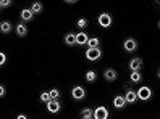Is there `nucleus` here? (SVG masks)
I'll use <instances>...</instances> for the list:
<instances>
[{"mask_svg":"<svg viewBox=\"0 0 160 119\" xmlns=\"http://www.w3.org/2000/svg\"><path fill=\"white\" fill-rule=\"evenodd\" d=\"M138 98L139 100H142V102H149L150 98H152V89H149V87H141V89H138Z\"/></svg>","mask_w":160,"mask_h":119,"instance_id":"nucleus-1","label":"nucleus"},{"mask_svg":"<svg viewBox=\"0 0 160 119\" xmlns=\"http://www.w3.org/2000/svg\"><path fill=\"white\" fill-rule=\"evenodd\" d=\"M71 97L74 98V100H84L86 98V89L84 87H81V85H74L73 89H71Z\"/></svg>","mask_w":160,"mask_h":119,"instance_id":"nucleus-2","label":"nucleus"},{"mask_svg":"<svg viewBox=\"0 0 160 119\" xmlns=\"http://www.w3.org/2000/svg\"><path fill=\"white\" fill-rule=\"evenodd\" d=\"M86 58L89 61H97L102 58V50L100 48H88L86 50Z\"/></svg>","mask_w":160,"mask_h":119,"instance_id":"nucleus-3","label":"nucleus"},{"mask_svg":"<svg viewBox=\"0 0 160 119\" xmlns=\"http://www.w3.org/2000/svg\"><path fill=\"white\" fill-rule=\"evenodd\" d=\"M94 119H108V109L105 106H97L94 109Z\"/></svg>","mask_w":160,"mask_h":119,"instance_id":"nucleus-4","label":"nucleus"},{"mask_svg":"<svg viewBox=\"0 0 160 119\" xmlns=\"http://www.w3.org/2000/svg\"><path fill=\"white\" fill-rule=\"evenodd\" d=\"M60 109H62V103L58 100H50V102L47 103V111L52 113V114H57Z\"/></svg>","mask_w":160,"mask_h":119,"instance_id":"nucleus-5","label":"nucleus"},{"mask_svg":"<svg viewBox=\"0 0 160 119\" xmlns=\"http://www.w3.org/2000/svg\"><path fill=\"white\" fill-rule=\"evenodd\" d=\"M99 24L102 26V27H110L112 26V23H113V20H112V16L108 15V13H102V15H99Z\"/></svg>","mask_w":160,"mask_h":119,"instance_id":"nucleus-6","label":"nucleus"},{"mask_svg":"<svg viewBox=\"0 0 160 119\" xmlns=\"http://www.w3.org/2000/svg\"><path fill=\"white\" fill-rule=\"evenodd\" d=\"M103 77H105L107 82H115L118 79V72L113 68H107L105 71H103Z\"/></svg>","mask_w":160,"mask_h":119,"instance_id":"nucleus-7","label":"nucleus"},{"mask_svg":"<svg viewBox=\"0 0 160 119\" xmlns=\"http://www.w3.org/2000/svg\"><path fill=\"white\" fill-rule=\"evenodd\" d=\"M123 48H125V52H136L138 50V42L134 40V39H126L125 40V43H123Z\"/></svg>","mask_w":160,"mask_h":119,"instance_id":"nucleus-8","label":"nucleus"},{"mask_svg":"<svg viewBox=\"0 0 160 119\" xmlns=\"http://www.w3.org/2000/svg\"><path fill=\"white\" fill-rule=\"evenodd\" d=\"M129 69L131 71H141L142 69V60L141 58H133L129 61Z\"/></svg>","mask_w":160,"mask_h":119,"instance_id":"nucleus-9","label":"nucleus"},{"mask_svg":"<svg viewBox=\"0 0 160 119\" xmlns=\"http://www.w3.org/2000/svg\"><path fill=\"white\" fill-rule=\"evenodd\" d=\"M113 106H115L117 109H123V108L126 106V100H125V97L117 95V97L113 98Z\"/></svg>","mask_w":160,"mask_h":119,"instance_id":"nucleus-10","label":"nucleus"},{"mask_svg":"<svg viewBox=\"0 0 160 119\" xmlns=\"http://www.w3.org/2000/svg\"><path fill=\"white\" fill-rule=\"evenodd\" d=\"M125 100H126V103H129V105H134V103H136V100H138V94L134 92V90H126Z\"/></svg>","mask_w":160,"mask_h":119,"instance_id":"nucleus-11","label":"nucleus"},{"mask_svg":"<svg viewBox=\"0 0 160 119\" xmlns=\"http://www.w3.org/2000/svg\"><path fill=\"white\" fill-rule=\"evenodd\" d=\"M88 40H89V35L86 32H78L76 34V43L78 45H88Z\"/></svg>","mask_w":160,"mask_h":119,"instance_id":"nucleus-12","label":"nucleus"},{"mask_svg":"<svg viewBox=\"0 0 160 119\" xmlns=\"http://www.w3.org/2000/svg\"><path fill=\"white\" fill-rule=\"evenodd\" d=\"M34 13L31 11V8H23L21 10V20L23 21H32Z\"/></svg>","mask_w":160,"mask_h":119,"instance_id":"nucleus-13","label":"nucleus"},{"mask_svg":"<svg viewBox=\"0 0 160 119\" xmlns=\"http://www.w3.org/2000/svg\"><path fill=\"white\" fill-rule=\"evenodd\" d=\"M65 43H67L68 47L76 45V34H74V32H68L67 35H65Z\"/></svg>","mask_w":160,"mask_h":119,"instance_id":"nucleus-14","label":"nucleus"},{"mask_svg":"<svg viewBox=\"0 0 160 119\" xmlns=\"http://www.w3.org/2000/svg\"><path fill=\"white\" fill-rule=\"evenodd\" d=\"M26 34H28L26 24H23V23L16 24V35H18V37H26Z\"/></svg>","mask_w":160,"mask_h":119,"instance_id":"nucleus-15","label":"nucleus"},{"mask_svg":"<svg viewBox=\"0 0 160 119\" xmlns=\"http://www.w3.org/2000/svg\"><path fill=\"white\" fill-rule=\"evenodd\" d=\"M12 23L10 21H2L0 23V32H3V34H10L12 32Z\"/></svg>","mask_w":160,"mask_h":119,"instance_id":"nucleus-16","label":"nucleus"},{"mask_svg":"<svg viewBox=\"0 0 160 119\" xmlns=\"http://www.w3.org/2000/svg\"><path fill=\"white\" fill-rule=\"evenodd\" d=\"M131 82L133 84H139L141 80H142V74H141V71H131Z\"/></svg>","mask_w":160,"mask_h":119,"instance_id":"nucleus-17","label":"nucleus"},{"mask_svg":"<svg viewBox=\"0 0 160 119\" xmlns=\"http://www.w3.org/2000/svg\"><path fill=\"white\" fill-rule=\"evenodd\" d=\"M88 48H100V40L97 37H89L88 40Z\"/></svg>","mask_w":160,"mask_h":119,"instance_id":"nucleus-18","label":"nucleus"},{"mask_svg":"<svg viewBox=\"0 0 160 119\" xmlns=\"http://www.w3.org/2000/svg\"><path fill=\"white\" fill-rule=\"evenodd\" d=\"M42 10H44V7H42V3H41V2H34V3H32V7H31V11H32L34 15H41V13H42Z\"/></svg>","mask_w":160,"mask_h":119,"instance_id":"nucleus-19","label":"nucleus"},{"mask_svg":"<svg viewBox=\"0 0 160 119\" xmlns=\"http://www.w3.org/2000/svg\"><path fill=\"white\" fill-rule=\"evenodd\" d=\"M84 117H94V109L92 108L81 109V119H84Z\"/></svg>","mask_w":160,"mask_h":119,"instance_id":"nucleus-20","label":"nucleus"},{"mask_svg":"<svg viewBox=\"0 0 160 119\" xmlns=\"http://www.w3.org/2000/svg\"><path fill=\"white\" fill-rule=\"evenodd\" d=\"M96 79H97V74H96V71L89 69V71L86 72V80H88V82H96Z\"/></svg>","mask_w":160,"mask_h":119,"instance_id":"nucleus-21","label":"nucleus"},{"mask_svg":"<svg viewBox=\"0 0 160 119\" xmlns=\"http://www.w3.org/2000/svg\"><path fill=\"white\" fill-rule=\"evenodd\" d=\"M49 95H50L52 100H58V98H60V90H58V89H50Z\"/></svg>","mask_w":160,"mask_h":119,"instance_id":"nucleus-22","label":"nucleus"},{"mask_svg":"<svg viewBox=\"0 0 160 119\" xmlns=\"http://www.w3.org/2000/svg\"><path fill=\"white\" fill-rule=\"evenodd\" d=\"M76 24H78V27H79V29H84V27L88 26V20H86V18H79Z\"/></svg>","mask_w":160,"mask_h":119,"instance_id":"nucleus-23","label":"nucleus"},{"mask_svg":"<svg viewBox=\"0 0 160 119\" xmlns=\"http://www.w3.org/2000/svg\"><path fill=\"white\" fill-rule=\"evenodd\" d=\"M50 95H49V92H42L41 94V102H44V103H49L50 102Z\"/></svg>","mask_w":160,"mask_h":119,"instance_id":"nucleus-24","label":"nucleus"},{"mask_svg":"<svg viewBox=\"0 0 160 119\" xmlns=\"http://www.w3.org/2000/svg\"><path fill=\"white\" fill-rule=\"evenodd\" d=\"M5 63H7V55L3 52H0V66H3Z\"/></svg>","mask_w":160,"mask_h":119,"instance_id":"nucleus-25","label":"nucleus"},{"mask_svg":"<svg viewBox=\"0 0 160 119\" xmlns=\"http://www.w3.org/2000/svg\"><path fill=\"white\" fill-rule=\"evenodd\" d=\"M0 5H2V8H8V7H12V0H2Z\"/></svg>","mask_w":160,"mask_h":119,"instance_id":"nucleus-26","label":"nucleus"},{"mask_svg":"<svg viewBox=\"0 0 160 119\" xmlns=\"http://www.w3.org/2000/svg\"><path fill=\"white\" fill-rule=\"evenodd\" d=\"M5 94H7V90H5V87L0 84V98H3L5 97Z\"/></svg>","mask_w":160,"mask_h":119,"instance_id":"nucleus-27","label":"nucleus"},{"mask_svg":"<svg viewBox=\"0 0 160 119\" xmlns=\"http://www.w3.org/2000/svg\"><path fill=\"white\" fill-rule=\"evenodd\" d=\"M16 119H28V116H26V114H18Z\"/></svg>","mask_w":160,"mask_h":119,"instance_id":"nucleus-28","label":"nucleus"},{"mask_svg":"<svg viewBox=\"0 0 160 119\" xmlns=\"http://www.w3.org/2000/svg\"><path fill=\"white\" fill-rule=\"evenodd\" d=\"M157 76H158V79H160V69H158V72H157Z\"/></svg>","mask_w":160,"mask_h":119,"instance_id":"nucleus-29","label":"nucleus"},{"mask_svg":"<svg viewBox=\"0 0 160 119\" xmlns=\"http://www.w3.org/2000/svg\"><path fill=\"white\" fill-rule=\"evenodd\" d=\"M84 119H94V117H84Z\"/></svg>","mask_w":160,"mask_h":119,"instance_id":"nucleus-30","label":"nucleus"},{"mask_svg":"<svg viewBox=\"0 0 160 119\" xmlns=\"http://www.w3.org/2000/svg\"><path fill=\"white\" fill-rule=\"evenodd\" d=\"M158 29H160V20H158Z\"/></svg>","mask_w":160,"mask_h":119,"instance_id":"nucleus-31","label":"nucleus"},{"mask_svg":"<svg viewBox=\"0 0 160 119\" xmlns=\"http://www.w3.org/2000/svg\"><path fill=\"white\" fill-rule=\"evenodd\" d=\"M155 5H158V7H160V2H157V3H155Z\"/></svg>","mask_w":160,"mask_h":119,"instance_id":"nucleus-32","label":"nucleus"},{"mask_svg":"<svg viewBox=\"0 0 160 119\" xmlns=\"http://www.w3.org/2000/svg\"><path fill=\"white\" fill-rule=\"evenodd\" d=\"M0 8H2V5H0Z\"/></svg>","mask_w":160,"mask_h":119,"instance_id":"nucleus-33","label":"nucleus"}]
</instances>
